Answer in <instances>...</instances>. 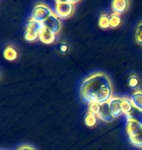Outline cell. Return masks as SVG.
Segmentation results:
<instances>
[{
  "instance_id": "25",
  "label": "cell",
  "mask_w": 142,
  "mask_h": 150,
  "mask_svg": "<svg viewBox=\"0 0 142 150\" xmlns=\"http://www.w3.org/2000/svg\"><path fill=\"white\" fill-rule=\"evenodd\" d=\"M141 150H142V149H141Z\"/></svg>"
},
{
  "instance_id": "21",
  "label": "cell",
  "mask_w": 142,
  "mask_h": 150,
  "mask_svg": "<svg viewBox=\"0 0 142 150\" xmlns=\"http://www.w3.org/2000/svg\"><path fill=\"white\" fill-rule=\"evenodd\" d=\"M135 41L138 45L142 46V23L137 25V28L135 30Z\"/></svg>"
},
{
  "instance_id": "16",
  "label": "cell",
  "mask_w": 142,
  "mask_h": 150,
  "mask_svg": "<svg viewBox=\"0 0 142 150\" xmlns=\"http://www.w3.org/2000/svg\"><path fill=\"white\" fill-rule=\"evenodd\" d=\"M129 142H131V144H132L137 148L142 149V131L139 134H135L134 137H129Z\"/></svg>"
},
{
  "instance_id": "1",
  "label": "cell",
  "mask_w": 142,
  "mask_h": 150,
  "mask_svg": "<svg viewBox=\"0 0 142 150\" xmlns=\"http://www.w3.org/2000/svg\"><path fill=\"white\" fill-rule=\"evenodd\" d=\"M80 93L82 100L88 104L93 101L103 104L112 98V87L110 81L102 73L95 74L87 78L81 86Z\"/></svg>"
},
{
  "instance_id": "6",
  "label": "cell",
  "mask_w": 142,
  "mask_h": 150,
  "mask_svg": "<svg viewBox=\"0 0 142 150\" xmlns=\"http://www.w3.org/2000/svg\"><path fill=\"white\" fill-rule=\"evenodd\" d=\"M126 131L128 133V137H134L135 134H139L142 131V125L140 123L134 122V121H129L126 120Z\"/></svg>"
},
{
  "instance_id": "22",
  "label": "cell",
  "mask_w": 142,
  "mask_h": 150,
  "mask_svg": "<svg viewBox=\"0 0 142 150\" xmlns=\"http://www.w3.org/2000/svg\"><path fill=\"white\" fill-rule=\"evenodd\" d=\"M138 84H139V80H138V78L136 76H134V75H131V76L129 77L128 85L129 86V88H131V89L136 88V87L138 86Z\"/></svg>"
},
{
  "instance_id": "5",
  "label": "cell",
  "mask_w": 142,
  "mask_h": 150,
  "mask_svg": "<svg viewBox=\"0 0 142 150\" xmlns=\"http://www.w3.org/2000/svg\"><path fill=\"white\" fill-rule=\"evenodd\" d=\"M108 104H109V109L111 111V114H112L114 118L120 117L123 114L122 107H121V98H112L108 101Z\"/></svg>"
},
{
  "instance_id": "12",
  "label": "cell",
  "mask_w": 142,
  "mask_h": 150,
  "mask_svg": "<svg viewBox=\"0 0 142 150\" xmlns=\"http://www.w3.org/2000/svg\"><path fill=\"white\" fill-rule=\"evenodd\" d=\"M3 56H4L5 59H7V61H10V62H13L15 59H17L18 57V53L17 51L14 49L13 47H6L4 52H3Z\"/></svg>"
},
{
  "instance_id": "24",
  "label": "cell",
  "mask_w": 142,
  "mask_h": 150,
  "mask_svg": "<svg viewBox=\"0 0 142 150\" xmlns=\"http://www.w3.org/2000/svg\"><path fill=\"white\" fill-rule=\"evenodd\" d=\"M17 150H34V149L29 147V146H23V147H20L19 149H17Z\"/></svg>"
},
{
  "instance_id": "9",
  "label": "cell",
  "mask_w": 142,
  "mask_h": 150,
  "mask_svg": "<svg viewBox=\"0 0 142 150\" xmlns=\"http://www.w3.org/2000/svg\"><path fill=\"white\" fill-rule=\"evenodd\" d=\"M128 6H129V2L126 0H114L111 3V7H112L113 12L118 15L125 13Z\"/></svg>"
},
{
  "instance_id": "14",
  "label": "cell",
  "mask_w": 142,
  "mask_h": 150,
  "mask_svg": "<svg viewBox=\"0 0 142 150\" xmlns=\"http://www.w3.org/2000/svg\"><path fill=\"white\" fill-rule=\"evenodd\" d=\"M121 107H122L123 113H125V114L131 111L132 109V107H134V104H132L131 98H121Z\"/></svg>"
},
{
  "instance_id": "8",
  "label": "cell",
  "mask_w": 142,
  "mask_h": 150,
  "mask_svg": "<svg viewBox=\"0 0 142 150\" xmlns=\"http://www.w3.org/2000/svg\"><path fill=\"white\" fill-rule=\"evenodd\" d=\"M97 117L99 119H101L104 122H112V120L114 119V117L111 114V111L109 109V104L108 103L101 104L100 107V111H99Z\"/></svg>"
},
{
  "instance_id": "20",
  "label": "cell",
  "mask_w": 142,
  "mask_h": 150,
  "mask_svg": "<svg viewBox=\"0 0 142 150\" xmlns=\"http://www.w3.org/2000/svg\"><path fill=\"white\" fill-rule=\"evenodd\" d=\"M25 38L26 41H29V42L35 41L36 39L39 38V33H38V32H35V31L26 29L25 32Z\"/></svg>"
},
{
  "instance_id": "3",
  "label": "cell",
  "mask_w": 142,
  "mask_h": 150,
  "mask_svg": "<svg viewBox=\"0 0 142 150\" xmlns=\"http://www.w3.org/2000/svg\"><path fill=\"white\" fill-rule=\"evenodd\" d=\"M53 13L51 12L50 8L47 7L43 4L36 5L32 10L31 14V19L36 20L40 23H43L44 21H46Z\"/></svg>"
},
{
  "instance_id": "2",
  "label": "cell",
  "mask_w": 142,
  "mask_h": 150,
  "mask_svg": "<svg viewBox=\"0 0 142 150\" xmlns=\"http://www.w3.org/2000/svg\"><path fill=\"white\" fill-rule=\"evenodd\" d=\"M73 1H56L55 14L57 18L66 19L73 12Z\"/></svg>"
},
{
  "instance_id": "17",
  "label": "cell",
  "mask_w": 142,
  "mask_h": 150,
  "mask_svg": "<svg viewBox=\"0 0 142 150\" xmlns=\"http://www.w3.org/2000/svg\"><path fill=\"white\" fill-rule=\"evenodd\" d=\"M96 121H97V116L95 115V114L88 112L85 115L84 122H85L86 126H88V127H93L96 124Z\"/></svg>"
},
{
  "instance_id": "23",
  "label": "cell",
  "mask_w": 142,
  "mask_h": 150,
  "mask_svg": "<svg viewBox=\"0 0 142 150\" xmlns=\"http://www.w3.org/2000/svg\"><path fill=\"white\" fill-rule=\"evenodd\" d=\"M66 50H67V46L65 44H60V51L61 52H65Z\"/></svg>"
},
{
  "instance_id": "18",
  "label": "cell",
  "mask_w": 142,
  "mask_h": 150,
  "mask_svg": "<svg viewBox=\"0 0 142 150\" xmlns=\"http://www.w3.org/2000/svg\"><path fill=\"white\" fill-rule=\"evenodd\" d=\"M109 20H110V28H118V26L121 25V22H122L120 15L115 14V13L110 15V16H109Z\"/></svg>"
},
{
  "instance_id": "10",
  "label": "cell",
  "mask_w": 142,
  "mask_h": 150,
  "mask_svg": "<svg viewBox=\"0 0 142 150\" xmlns=\"http://www.w3.org/2000/svg\"><path fill=\"white\" fill-rule=\"evenodd\" d=\"M126 120L140 123L142 125V110L141 109H138L136 107L134 106L131 111L126 114Z\"/></svg>"
},
{
  "instance_id": "11",
  "label": "cell",
  "mask_w": 142,
  "mask_h": 150,
  "mask_svg": "<svg viewBox=\"0 0 142 150\" xmlns=\"http://www.w3.org/2000/svg\"><path fill=\"white\" fill-rule=\"evenodd\" d=\"M43 28H44L43 23H40L36 20L31 19L26 23V29H28V30H32V31H35V32L40 33Z\"/></svg>"
},
{
  "instance_id": "15",
  "label": "cell",
  "mask_w": 142,
  "mask_h": 150,
  "mask_svg": "<svg viewBox=\"0 0 142 150\" xmlns=\"http://www.w3.org/2000/svg\"><path fill=\"white\" fill-rule=\"evenodd\" d=\"M98 26L101 29H107L110 28V20L108 15H100L98 18Z\"/></svg>"
},
{
  "instance_id": "7",
  "label": "cell",
  "mask_w": 142,
  "mask_h": 150,
  "mask_svg": "<svg viewBox=\"0 0 142 150\" xmlns=\"http://www.w3.org/2000/svg\"><path fill=\"white\" fill-rule=\"evenodd\" d=\"M39 39L45 44H52L56 39V33H54L50 29L44 28L39 33Z\"/></svg>"
},
{
  "instance_id": "13",
  "label": "cell",
  "mask_w": 142,
  "mask_h": 150,
  "mask_svg": "<svg viewBox=\"0 0 142 150\" xmlns=\"http://www.w3.org/2000/svg\"><path fill=\"white\" fill-rule=\"evenodd\" d=\"M131 100L134 107L142 110V92L137 91L134 93L131 97Z\"/></svg>"
},
{
  "instance_id": "4",
  "label": "cell",
  "mask_w": 142,
  "mask_h": 150,
  "mask_svg": "<svg viewBox=\"0 0 142 150\" xmlns=\"http://www.w3.org/2000/svg\"><path fill=\"white\" fill-rule=\"evenodd\" d=\"M43 25H44V28L52 30L54 33H56V34L59 31V29H60L59 20L55 14H52L46 21H44Z\"/></svg>"
},
{
  "instance_id": "19",
  "label": "cell",
  "mask_w": 142,
  "mask_h": 150,
  "mask_svg": "<svg viewBox=\"0 0 142 150\" xmlns=\"http://www.w3.org/2000/svg\"><path fill=\"white\" fill-rule=\"evenodd\" d=\"M100 107H101V104L98 103H90L88 104V109H89V112L92 113V114H95V115L97 116L99 111H100Z\"/></svg>"
}]
</instances>
